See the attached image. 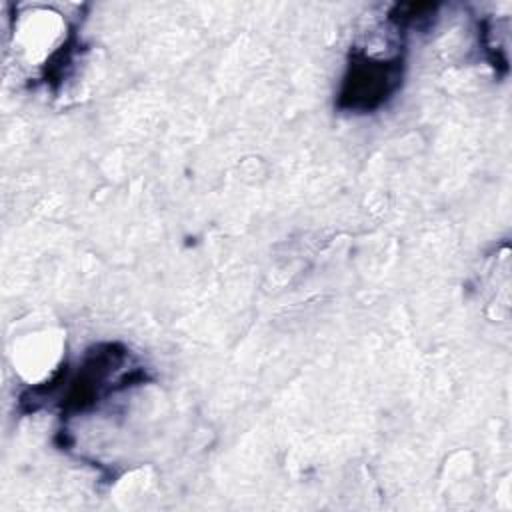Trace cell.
<instances>
[{
  "mask_svg": "<svg viewBox=\"0 0 512 512\" xmlns=\"http://www.w3.org/2000/svg\"><path fill=\"white\" fill-rule=\"evenodd\" d=\"M402 80L400 52H374V48H354L342 78L338 106L344 110L370 112L382 106Z\"/></svg>",
  "mask_w": 512,
  "mask_h": 512,
  "instance_id": "1",
  "label": "cell"
}]
</instances>
